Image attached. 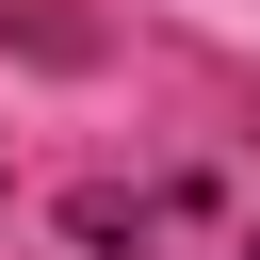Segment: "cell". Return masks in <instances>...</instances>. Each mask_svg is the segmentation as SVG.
<instances>
[{
	"mask_svg": "<svg viewBox=\"0 0 260 260\" xmlns=\"http://www.w3.org/2000/svg\"><path fill=\"white\" fill-rule=\"evenodd\" d=\"M244 260H260V244H244Z\"/></svg>",
	"mask_w": 260,
	"mask_h": 260,
	"instance_id": "obj_1",
	"label": "cell"
}]
</instances>
